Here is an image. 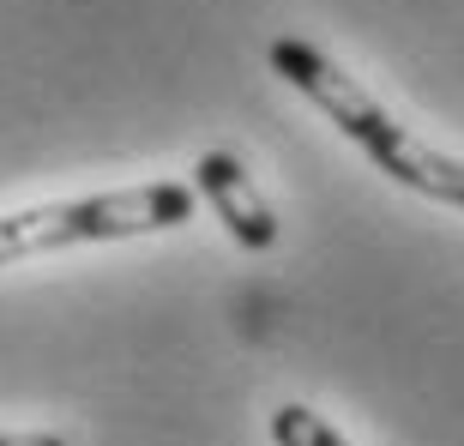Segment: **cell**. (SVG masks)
<instances>
[{
	"label": "cell",
	"instance_id": "cell-1",
	"mask_svg": "<svg viewBox=\"0 0 464 446\" xmlns=\"http://www.w3.org/2000/svg\"><path fill=\"white\" fill-rule=\"evenodd\" d=\"M193 218V188L181 181H151V188H121L91 193V199H61V206H31L0 218V266L79 241H121V236H151V229H181Z\"/></svg>",
	"mask_w": 464,
	"mask_h": 446
},
{
	"label": "cell",
	"instance_id": "cell-3",
	"mask_svg": "<svg viewBox=\"0 0 464 446\" xmlns=\"http://www.w3.org/2000/svg\"><path fill=\"white\" fill-rule=\"evenodd\" d=\"M193 181H199V193L211 199V211L224 218V229L241 241V247L266 254V247L277 241V218L266 211V199L254 193L247 170H241L229 151H206L199 163H193Z\"/></svg>",
	"mask_w": 464,
	"mask_h": 446
},
{
	"label": "cell",
	"instance_id": "cell-6",
	"mask_svg": "<svg viewBox=\"0 0 464 446\" xmlns=\"http://www.w3.org/2000/svg\"><path fill=\"white\" fill-rule=\"evenodd\" d=\"M0 446H67L61 434H0Z\"/></svg>",
	"mask_w": 464,
	"mask_h": 446
},
{
	"label": "cell",
	"instance_id": "cell-5",
	"mask_svg": "<svg viewBox=\"0 0 464 446\" xmlns=\"http://www.w3.org/2000/svg\"><path fill=\"white\" fill-rule=\"evenodd\" d=\"M272 441L277 446H350L344 434L332 429V422H320L308 404H277L272 411Z\"/></svg>",
	"mask_w": 464,
	"mask_h": 446
},
{
	"label": "cell",
	"instance_id": "cell-2",
	"mask_svg": "<svg viewBox=\"0 0 464 446\" xmlns=\"http://www.w3.org/2000/svg\"><path fill=\"white\" fill-rule=\"evenodd\" d=\"M272 73H277V79H290L314 109H326V121H338V133L356 139L374 163H386V157L411 139L386 109L374 103V97H368V91L356 85V79H350V73H338L326 54L314 49V43H302V36H277V43H272Z\"/></svg>",
	"mask_w": 464,
	"mask_h": 446
},
{
	"label": "cell",
	"instance_id": "cell-4",
	"mask_svg": "<svg viewBox=\"0 0 464 446\" xmlns=\"http://www.w3.org/2000/svg\"><path fill=\"white\" fill-rule=\"evenodd\" d=\"M380 170L392 175V181H404V188L429 193V199H447V206H464V163L459 157H440L434 145H422V139H404Z\"/></svg>",
	"mask_w": 464,
	"mask_h": 446
}]
</instances>
